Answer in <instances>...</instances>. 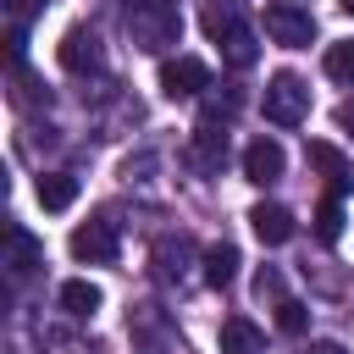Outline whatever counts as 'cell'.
Wrapping results in <instances>:
<instances>
[{
  "mask_svg": "<svg viewBox=\"0 0 354 354\" xmlns=\"http://www.w3.org/2000/svg\"><path fill=\"white\" fill-rule=\"evenodd\" d=\"M199 88H210V66L199 55H171L160 61V94L166 100H194Z\"/></svg>",
  "mask_w": 354,
  "mask_h": 354,
  "instance_id": "obj_3",
  "label": "cell"
},
{
  "mask_svg": "<svg viewBox=\"0 0 354 354\" xmlns=\"http://www.w3.org/2000/svg\"><path fill=\"white\" fill-rule=\"evenodd\" d=\"M11 11H17V22H22V17H33V11H39V0H11Z\"/></svg>",
  "mask_w": 354,
  "mask_h": 354,
  "instance_id": "obj_23",
  "label": "cell"
},
{
  "mask_svg": "<svg viewBox=\"0 0 354 354\" xmlns=\"http://www.w3.org/2000/svg\"><path fill=\"white\" fill-rule=\"evenodd\" d=\"M61 66H66V72H94V66H100V39H94L88 28H66V39H61Z\"/></svg>",
  "mask_w": 354,
  "mask_h": 354,
  "instance_id": "obj_8",
  "label": "cell"
},
{
  "mask_svg": "<svg viewBox=\"0 0 354 354\" xmlns=\"http://www.w3.org/2000/svg\"><path fill=\"white\" fill-rule=\"evenodd\" d=\"M254 288H260V299H266V293H271V299H282V277H277V271H260V282H254Z\"/></svg>",
  "mask_w": 354,
  "mask_h": 354,
  "instance_id": "obj_21",
  "label": "cell"
},
{
  "mask_svg": "<svg viewBox=\"0 0 354 354\" xmlns=\"http://www.w3.org/2000/svg\"><path fill=\"white\" fill-rule=\"evenodd\" d=\"M249 227H254L260 243L277 249V243L293 238V210H282V205H254V210H249Z\"/></svg>",
  "mask_w": 354,
  "mask_h": 354,
  "instance_id": "obj_9",
  "label": "cell"
},
{
  "mask_svg": "<svg viewBox=\"0 0 354 354\" xmlns=\"http://www.w3.org/2000/svg\"><path fill=\"white\" fill-rule=\"evenodd\" d=\"M33 194H39V205H44V210H66V205L77 199V177H72V171H44Z\"/></svg>",
  "mask_w": 354,
  "mask_h": 354,
  "instance_id": "obj_12",
  "label": "cell"
},
{
  "mask_svg": "<svg viewBox=\"0 0 354 354\" xmlns=\"http://www.w3.org/2000/svg\"><path fill=\"white\" fill-rule=\"evenodd\" d=\"M315 238L321 243H337L343 238V194H326L321 210H315Z\"/></svg>",
  "mask_w": 354,
  "mask_h": 354,
  "instance_id": "obj_16",
  "label": "cell"
},
{
  "mask_svg": "<svg viewBox=\"0 0 354 354\" xmlns=\"http://www.w3.org/2000/svg\"><path fill=\"white\" fill-rule=\"evenodd\" d=\"M127 33L138 50H171L183 33V11L171 0H133L127 6Z\"/></svg>",
  "mask_w": 354,
  "mask_h": 354,
  "instance_id": "obj_1",
  "label": "cell"
},
{
  "mask_svg": "<svg viewBox=\"0 0 354 354\" xmlns=\"http://www.w3.org/2000/svg\"><path fill=\"white\" fill-rule=\"evenodd\" d=\"M183 260H188V238H160V243H155L160 277H183Z\"/></svg>",
  "mask_w": 354,
  "mask_h": 354,
  "instance_id": "obj_17",
  "label": "cell"
},
{
  "mask_svg": "<svg viewBox=\"0 0 354 354\" xmlns=\"http://www.w3.org/2000/svg\"><path fill=\"white\" fill-rule=\"evenodd\" d=\"M66 249H72V260L111 266V260H116V227H111V221H88V227H77V232L66 238Z\"/></svg>",
  "mask_w": 354,
  "mask_h": 354,
  "instance_id": "obj_5",
  "label": "cell"
},
{
  "mask_svg": "<svg viewBox=\"0 0 354 354\" xmlns=\"http://www.w3.org/2000/svg\"><path fill=\"white\" fill-rule=\"evenodd\" d=\"M39 260H44V249H39L22 227H11V232H6V271L22 282V277H33V266H39Z\"/></svg>",
  "mask_w": 354,
  "mask_h": 354,
  "instance_id": "obj_10",
  "label": "cell"
},
{
  "mask_svg": "<svg viewBox=\"0 0 354 354\" xmlns=\"http://www.w3.org/2000/svg\"><path fill=\"white\" fill-rule=\"evenodd\" d=\"M326 77H337V83H354V39H337V44H326Z\"/></svg>",
  "mask_w": 354,
  "mask_h": 354,
  "instance_id": "obj_18",
  "label": "cell"
},
{
  "mask_svg": "<svg viewBox=\"0 0 354 354\" xmlns=\"http://www.w3.org/2000/svg\"><path fill=\"white\" fill-rule=\"evenodd\" d=\"M188 166H194L199 177H216V171L227 166V133L199 127V133H194V144H188Z\"/></svg>",
  "mask_w": 354,
  "mask_h": 354,
  "instance_id": "obj_7",
  "label": "cell"
},
{
  "mask_svg": "<svg viewBox=\"0 0 354 354\" xmlns=\"http://www.w3.org/2000/svg\"><path fill=\"white\" fill-rule=\"evenodd\" d=\"M343 11H348V17H354V0H343Z\"/></svg>",
  "mask_w": 354,
  "mask_h": 354,
  "instance_id": "obj_25",
  "label": "cell"
},
{
  "mask_svg": "<svg viewBox=\"0 0 354 354\" xmlns=\"http://www.w3.org/2000/svg\"><path fill=\"white\" fill-rule=\"evenodd\" d=\"M260 105H266V122H271V127H299V122L310 116V88H304V77H293V72H271Z\"/></svg>",
  "mask_w": 354,
  "mask_h": 354,
  "instance_id": "obj_2",
  "label": "cell"
},
{
  "mask_svg": "<svg viewBox=\"0 0 354 354\" xmlns=\"http://www.w3.org/2000/svg\"><path fill=\"white\" fill-rule=\"evenodd\" d=\"M266 33H271L282 50H310V39H315V17L299 11V6H266Z\"/></svg>",
  "mask_w": 354,
  "mask_h": 354,
  "instance_id": "obj_4",
  "label": "cell"
},
{
  "mask_svg": "<svg viewBox=\"0 0 354 354\" xmlns=\"http://www.w3.org/2000/svg\"><path fill=\"white\" fill-rule=\"evenodd\" d=\"M310 354H348L343 343H310Z\"/></svg>",
  "mask_w": 354,
  "mask_h": 354,
  "instance_id": "obj_24",
  "label": "cell"
},
{
  "mask_svg": "<svg viewBox=\"0 0 354 354\" xmlns=\"http://www.w3.org/2000/svg\"><path fill=\"white\" fill-rule=\"evenodd\" d=\"M282 166H288V155H282V144H277V138H254V144L243 149V177H249V183H260V188H266V183H277V177H282Z\"/></svg>",
  "mask_w": 354,
  "mask_h": 354,
  "instance_id": "obj_6",
  "label": "cell"
},
{
  "mask_svg": "<svg viewBox=\"0 0 354 354\" xmlns=\"http://www.w3.org/2000/svg\"><path fill=\"white\" fill-rule=\"evenodd\" d=\"M61 310H66V315H94V310H100V288L83 282V277L61 282Z\"/></svg>",
  "mask_w": 354,
  "mask_h": 354,
  "instance_id": "obj_15",
  "label": "cell"
},
{
  "mask_svg": "<svg viewBox=\"0 0 354 354\" xmlns=\"http://www.w3.org/2000/svg\"><path fill=\"white\" fill-rule=\"evenodd\" d=\"M260 348H266V337L254 321H243V315L221 321V354H260Z\"/></svg>",
  "mask_w": 354,
  "mask_h": 354,
  "instance_id": "obj_11",
  "label": "cell"
},
{
  "mask_svg": "<svg viewBox=\"0 0 354 354\" xmlns=\"http://www.w3.org/2000/svg\"><path fill=\"white\" fill-rule=\"evenodd\" d=\"M310 166H321V171L332 177V194H343V188H348V160H343V149H332V144L310 138Z\"/></svg>",
  "mask_w": 354,
  "mask_h": 354,
  "instance_id": "obj_14",
  "label": "cell"
},
{
  "mask_svg": "<svg viewBox=\"0 0 354 354\" xmlns=\"http://www.w3.org/2000/svg\"><path fill=\"white\" fill-rule=\"evenodd\" d=\"M277 326H282L288 337H299V332L310 326V310H304L299 299H277Z\"/></svg>",
  "mask_w": 354,
  "mask_h": 354,
  "instance_id": "obj_20",
  "label": "cell"
},
{
  "mask_svg": "<svg viewBox=\"0 0 354 354\" xmlns=\"http://www.w3.org/2000/svg\"><path fill=\"white\" fill-rule=\"evenodd\" d=\"M232 277H238V249L232 243H210L205 249V282L210 288H232Z\"/></svg>",
  "mask_w": 354,
  "mask_h": 354,
  "instance_id": "obj_13",
  "label": "cell"
},
{
  "mask_svg": "<svg viewBox=\"0 0 354 354\" xmlns=\"http://www.w3.org/2000/svg\"><path fill=\"white\" fill-rule=\"evenodd\" d=\"M227 61H232V66H249V61H254V33H249L243 22H232V33H227Z\"/></svg>",
  "mask_w": 354,
  "mask_h": 354,
  "instance_id": "obj_19",
  "label": "cell"
},
{
  "mask_svg": "<svg viewBox=\"0 0 354 354\" xmlns=\"http://www.w3.org/2000/svg\"><path fill=\"white\" fill-rule=\"evenodd\" d=\"M337 127H343V133H354V100H343V105H337Z\"/></svg>",
  "mask_w": 354,
  "mask_h": 354,
  "instance_id": "obj_22",
  "label": "cell"
}]
</instances>
